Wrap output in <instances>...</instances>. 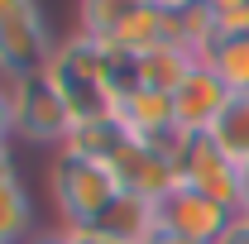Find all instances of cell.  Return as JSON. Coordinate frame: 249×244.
Segmentation results:
<instances>
[{"label":"cell","instance_id":"cell-1","mask_svg":"<svg viewBox=\"0 0 249 244\" xmlns=\"http://www.w3.org/2000/svg\"><path fill=\"white\" fill-rule=\"evenodd\" d=\"M48 196L58 206L62 230H91L106 215V206L120 196V177H115L110 158L62 144L58 153H48Z\"/></svg>","mask_w":249,"mask_h":244},{"label":"cell","instance_id":"cell-2","mask_svg":"<svg viewBox=\"0 0 249 244\" xmlns=\"http://www.w3.org/2000/svg\"><path fill=\"white\" fill-rule=\"evenodd\" d=\"M10 110H15V144L58 153L72 139V110L62 101V87L53 77V67L15 77L10 82Z\"/></svg>","mask_w":249,"mask_h":244},{"label":"cell","instance_id":"cell-3","mask_svg":"<svg viewBox=\"0 0 249 244\" xmlns=\"http://www.w3.org/2000/svg\"><path fill=\"white\" fill-rule=\"evenodd\" d=\"M58 34L48 24L38 0H0V77H29L53 67Z\"/></svg>","mask_w":249,"mask_h":244},{"label":"cell","instance_id":"cell-4","mask_svg":"<svg viewBox=\"0 0 249 244\" xmlns=\"http://www.w3.org/2000/svg\"><path fill=\"white\" fill-rule=\"evenodd\" d=\"M240 163L220 149L211 134H192L178 153V177L187 187H196L201 196L220 201L225 211H240V196H245V182H240Z\"/></svg>","mask_w":249,"mask_h":244},{"label":"cell","instance_id":"cell-5","mask_svg":"<svg viewBox=\"0 0 249 244\" xmlns=\"http://www.w3.org/2000/svg\"><path fill=\"white\" fill-rule=\"evenodd\" d=\"M110 168H115V177H120V192L144 196V201H154V206L182 182V177H178V158L163 153L158 144H144V139H120L115 153H110Z\"/></svg>","mask_w":249,"mask_h":244},{"label":"cell","instance_id":"cell-6","mask_svg":"<svg viewBox=\"0 0 249 244\" xmlns=\"http://www.w3.org/2000/svg\"><path fill=\"white\" fill-rule=\"evenodd\" d=\"M230 220H235V211H225L220 201L201 196L196 187H187V182H178L158 201V230L182 235V240H196V244H216Z\"/></svg>","mask_w":249,"mask_h":244},{"label":"cell","instance_id":"cell-7","mask_svg":"<svg viewBox=\"0 0 249 244\" xmlns=\"http://www.w3.org/2000/svg\"><path fill=\"white\" fill-rule=\"evenodd\" d=\"M230 105V91L220 87V77L196 62V72L187 77L182 87L173 91V115H178V134H211V124L220 120V110Z\"/></svg>","mask_w":249,"mask_h":244},{"label":"cell","instance_id":"cell-8","mask_svg":"<svg viewBox=\"0 0 249 244\" xmlns=\"http://www.w3.org/2000/svg\"><path fill=\"white\" fill-rule=\"evenodd\" d=\"M91 230H96V235H106V240H115V244H144L158 230V206H154V201H144V196L120 192Z\"/></svg>","mask_w":249,"mask_h":244},{"label":"cell","instance_id":"cell-9","mask_svg":"<svg viewBox=\"0 0 249 244\" xmlns=\"http://www.w3.org/2000/svg\"><path fill=\"white\" fill-rule=\"evenodd\" d=\"M196 62H201V58H196L187 43H163V48H154L149 58L134 62V82H139V87H154V91H168V96H173V91L187 82V77L196 72Z\"/></svg>","mask_w":249,"mask_h":244},{"label":"cell","instance_id":"cell-10","mask_svg":"<svg viewBox=\"0 0 249 244\" xmlns=\"http://www.w3.org/2000/svg\"><path fill=\"white\" fill-rule=\"evenodd\" d=\"M201 62L220 77L230 96H249V34H220Z\"/></svg>","mask_w":249,"mask_h":244},{"label":"cell","instance_id":"cell-11","mask_svg":"<svg viewBox=\"0 0 249 244\" xmlns=\"http://www.w3.org/2000/svg\"><path fill=\"white\" fill-rule=\"evenodd\" d=\"M34 240V196L24 177L0 182V244H29Z\"/></svg>","mask_w":249,"mask_h":244},{"label":"cell","instance_id":"cell-12","mask_svg":"<svg viewBox=\"0 0 249 244\" xmlns=\"http://www.w3.org/2000/svg\"><path fill=\"white\" fill-rule=\"evenodd\" d=\"M144 5H149V0H77V34L110 43V38L120 34V24L134 10H144Z\"/></svg>","mask_w":249,"mask_h":244},{"label":"cell","instance_id":"cell-13","mask_svg":"<svg viewBox=\"0 0 249 244\" xmlns=\"http://www.w3.org/2000/svg\"><path fill=\"white\" fill-rule=\"evenodd\" d=\"M211 139H216L240 168L249 163V96H230V105H225L220 120L211 124Z\"/></svg>","mask_w":249,"mask_h":244},{"label":"cell","instance_id":"cell-14","mask_svg":"<svg viewBox=\"0 0 249 244\" xmlns=\"http://www.w3.org/2000/svg\"><path fill=\"white\" fill-rule=\"evenodd\" d=\"M0 144H15V110H10V82L0 77Z\"/></svg>","mask_w":249,"mask_h":244},{"label":"cell","instance_id":"cell-15","mask_svg":"<svg viewBox=\"0 0 249 244\" xmlns=\"http://www.w3.org/2000/svg\"><path fill=\"white\" fill-rule=\"evenodd\" d=\"M216 244H249V211H235V220L225 225V235Z\"/></svg>","mask_w":249,"mask_h":244},{"label":"cell","instance_id":"cell-16","mask_svg":"<svg viewBox=\"0 0 249 244\" xmlns=\"http://www.w3.org/2000/svg\"><path fill=\"white\" fill-rule=\"evenodd\" d=\"M10 177H19V153L15 144H0V182H10Z\"/></svg>","mask_w":249,"mask_h":244},{"label":"cell","instance_id":"cell-17","mask_svg":"<svg viewBox=\"0 0 249 244\" xmlns=\"http://www.w3.org/2000/svg\"><path fill=\"white\" fill-rule=\"evenodd\" d=\"M158 10H163V15H173V19H182L187 10H196V5H201V0H154Z\"/></svg>","mask_w":249,"mask_h":244},{"label":"cell","instance_id":"cell-18","mask_svg":"<svg viewBox=\"0 0 249 244\" xmlns=\"http://www.w3.org/2000/svg\"><path fill=\"white\" fill-rule=\"evenodd\" d=\"M29 244H77V240H72L67 230H38V235H34Z\"/></svg>","mask_w":249,"mask_h":244},{"label":"cell","instance_id":"cell-19","mask_svg":"<svg viewBox=\"0 0 249 244\" xmlns=\"http://www.w3.org/2000/svg\"><path fill=\"white\" fill-rule=\"evenodd\" d=\"M58 230H62V225H58ZM67 235H72L77 244H115V240H106V235H96V230H67Z\"/></svg>","mask_w":249,"mask_h":244},{"label":"cell","instance_id":"cell-20","mask_svg":"<svg viewBox=\"0 0 249 244\" xmlns=\"http://www.w3.org/2000/svg\"><path fill=\"white\" fill-rule=\"evenodd\" d=\"M144 244H196V240H182V235H168V230H154Z\"/></svg>","mask_w":249,"mask_h":244},{"label":"cell","instance_id":"cell-21","mask_svg":"<svg viewBox=\"0 0 249 244\" xmlns=\"http://www.w3.org/2000/svg\"><path fill=\"white\" fill-rule=\"evenodd\" d=\"M240 182H245V196H240V211H249V163H245V173H240Z\"/></svg>","mask_w":249,"mask_h":244}]
</instances>
